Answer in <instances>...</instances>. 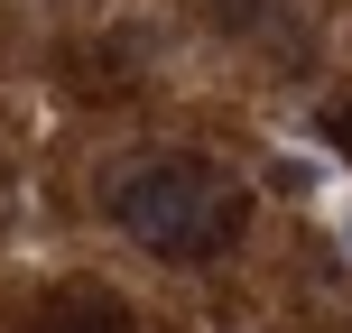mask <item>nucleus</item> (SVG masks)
<instances>
[{
  "instance_id": "obj_4",
  "label": "nucleus",
  "mask_w": 352,
  "mask_h": 333,
  "mask_svg": "<svg viewBox=\"0 0 352 333\" xmlns=\"http://www.w3.org/2000/svg\"><path fill=\"white\" fill-rule=\"evenodd\" d=\"M334 148H343V158H352V102L334 111Z\"/></svg>"
},
{
  "instance_id": "obj_1",
  "label": "nucleus",
  "mask_w": 352,
  "mask_h": 333,
  "mask_svg": "<svg viewBox=\"0 0 352 333\" xmlns=\"http://www.w3.org/2000/svg\"><path fill=\"white\" fill-rule=\"evenodd\" d=\"M102 213L148 250V260H213V250L241 241L250 194H241L232 167L167 148V158H140V167L111 176V185H102Z\"/></svg>"
},
{
  "instance_id": "obj_3",
  "label": "nucleus",
  "mask_w": 352,
  "mask_h": 333,
  "mask_svg": "<svg viewBox=\"0 0 352 333\" xmlns=\"http://www.w3.org/2000/svg\"><path fill=\"white\" fill-rule=\"evenodd\" d=\"M213 19H223V28H269L278 0H213Z\"/></svg>"
},
{
  "instance_id": "obj_2",
  "label": "nucleus",
  "mask_w": 352,
  "mask_h": 333,
  "mask_svg": "<svg viewBox=\"0 0 352 333\" xmlns=\"http://www.w3.org/2000/svg\"><path fill=\"white\" fill-rule=\"evenodd\" d=\"M19 333H140L130 297H111L102 278H74V287H47V297L19 315Z\"/></svg>"
}]
</instances>
